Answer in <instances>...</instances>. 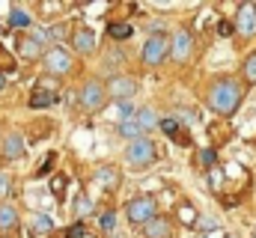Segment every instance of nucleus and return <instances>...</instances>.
Returning <instances> with one entry per match:
<instances>
[{
    "mask_svg": "<svg viewBox=\"0 0 256 238\" xmlns=\"http://www.w3.org/2000/svg\"><path fill=\"white\" fill-rule=\"evenodd\" d=\"M242 104V86L236 80H214L208 90V108L220 116L236 114V108Z\"/></svg>",
    "mask_w": 256,
    "mask_h": 238,
    "instance_id": "nucleus-1",
    "label": "nucleus"
},
{
    "mask_svg": "<svg viewBox=\"0 0 256 238\" xmlns=\"http://www.w3.org/2000/svg\"><path fill=\"white\" fill-rule=\"evenodd\" d=\"M170 48H173V39L167 33H152L143 45V54H140L143 66H161L164 57L170 54Z\"/></svg>",
    "mask_w": 256,
    "mask_h": 238,
    "instance_id": "nucleus-2",
    "label": "nucleus"
},
{
    "mask_svg": "<svg viewBox=\"0 0 256 238\" xmlns=\"http://www.w3.org/2000/svg\"><path fill=\"white\" fill-rule=\"evenodd\" d=\"M155 212H158V206H155L152 196H137V200H131L126 206L128 224H137V226H146L149 220H155V218H158Z\"/></svg>",
    "mask_w": 256,
    "mask_h": 238,
    "instance_id": "nucleus-3",
    "label": "nucleus"
},
{
    "mask_svg": "<svg viewBox=\"0 0 256 238\" xmlns=\"http://www.w3.org/2000/svg\"><path fill=\"white\" fill-rule=\"evenodd\" d=\"M104 96H108V86L102 80H86L80 86V92H78V104L84 110H98L104 104Z\"/></svg>",
    "mask_w": 256,
    "mask_h": 238,
    "instance_id": "nucleus-4",
    "label": "nucleus"
},
{
    "mask_svg": "<svg viewBox=\"0 0 256 238\" xmlns=\"http://www.w3.org/2000/svg\"><path fill=\"white\" fill-rule=\"evenodd\" d=\"M128 164L131 167H149L155 161V143L149 137H140L134 143H128V152H126Z\"/></svg>",
    "mask_w": 256,
    "mask_h": 238,
    "instance_id": "nucleus-5",
    "label": "nucleus"
},
{
    "mask_svg": "<svg viewBox=\"0 0 256 238\" xmlns=\"http://www.w3.org/2000/svg\"><path fill=\"white\" fill-rule=\"evenodd\" d=\"M104 86H108V96H110L114 102H128V98L137 92V80L128 78V74H114Z\"/></svg>",
    "mask_w": 256,
    "mask_h": 238,
    "instance_id": "nucleus-6",
    "label": "nucleus"
},
{
    "mask_svg": "<svg viewBox=\"0 0 256 238\" xmlns=\"http://www.w3.org/2000/svg\"><path fill=\"white\" fill-rule=\"evenodd\" d=\"M42 66H45L48 74H66V72L72 68V57H68V51H63L60 45H54V48H48V54L42 57Z\"/></svg>",
    "mask_w": 256,
    "mask_h": 238,
    "instance_id": "nucleus-7",
    "label": "nucleus"
},
{
    "mask_svg": "<svg viewBox=\"0 0 256 238\" xmlns=\"http://www.w3.org/2000/svg\"><path fill=\"white\" fill-rule=\"evenodd\" d=\"M236 30L242 36H256V3H242L236 12Z\"/></svg>",
    "mask_w": 256,
    "mask_h": 238,
    "instance_id": "nucleus-8",
    "label": "nucleus"
},
{
    "mask_svg": "<svg viewBox=\"0 0 256 238\" xmlns=\"http://www.w3.org/2000/svg\"><path fill=\"white\" fill-rule=\"evenodd\" d=\"M45 42H48V36L42 33V30H33V36H24L21 39V54L27 60H36L39 54L45 57L48 51H45Z\"/></svg>",
    "mask_w": 256,
    "mask_h": 238,
    "instance_id": "nucleus-9",
    "label": "nucleus"
},
{
    "mask_svg": "<svg viewBox=\"0 0 256 238\" xmlns=\"http://www.w3.org/2000/svg\"><path fill=\"white\" fill-rule=\"evenodd\" d=\"M194 51V36L188 33V30H176V36H173V48H170V54H173V60H188Z\"/></svg>",
    "mask_w": 256,
    "mask_h": 238,
    "instance_id": "nucleus-10",
    "label": "nucleus"
},
{
    "mask_svg": "<svg viewBox=\"0 0 256 238\" xmlns=\"http://www.w3.org/2000/svg\"><path fill=\"white\" fill-rule=\"evenodd\" d=\"M72 45H74L78 54H92L96 51V33L90 27H80V30L72 33Z\"/></svg>",
    "mask_w": 256,
    "mask_h": 238,
    "instance_id": "nucleus-11",
    "label": "nucleus"
},
{
    "mask_svg": "<svg viewBox=\"0 0 256 238\" xmlns=\"http://www.w3.org/2000/svg\"><path fill=\"white\" fill-rule=\"evenodd\" d=\"M143 236L146 238H167L170 236V220L167 218H155L143 226Z\"/></svg>",
    "mask_w": 256,
    "mask_h": 238,
    "instance_id": "nucleus-12",
    "label": "nucleus"
},
{
    "mask_svg": "<svg viewBox=\"0 0 256 238\" xmlns=\"http://www.w3.org/2000/svg\"><path fill=\"white\" fill-rule=\"evenodd\" d=\"M3 155L12 158V161L21 158V155H24V137H21V134H9V137L3 140Z\"/></svg>",
    "mask_w": 256,
    "mask_h": 238,
    "instance_id": "nucleus-13",
    "label": "nucleus"
},
{
    "mask_svg": "<svg viewBox=\"0 0 256 238\" xmlns=\"http://www.w3.org/2000/svg\"><path fill=\"white\" fill-rule=\"evenodd\" d=\"M54 102H57V92H51V90H33V96H30V108H33V110L51 108Z\"/></svg>",
    "mask_w": 256,
    "mask_h": 238,
    "instance_id": "nucleus-14",
    "label": "nucleus"
},
{
    "mask_svg": "<svg viewBox=\"0 0 256 238\" xmlns=\"http://www.w3.org/2000/svg\"><path fill=\"white\" fill-rule=\"evenodd\" d=\"M116 131H120V137H126V140H131V143H134V140H140V137H146L137 119H126V122H120V125H116Z\"/></svg>",
    "mask_w": 256,
    "mask_h": 238,
    "instance_id": "nucleus-15",
    "label": "nucleus"
},
{
    "mask_svg": "<svg viewBox=\"0 0 256 238\" xmlns=\"http://www.w3.org/2000/svg\"><path fill=\"white\" fill-rule=\"evenodd\" d=\"M96 182L104 184V190H116L120 188V173L114 167H102V170H96Z\"/></svg>",
    "mask_w": 256,
    "mask_h": 238,
    "instance_id": "nucleus-16",
    "label": "nucleus"
},
{
    "mask_svg": "<svg viewBox=\"0 0 256 238\" xmlns=\"http://www.w3.org/2000/svg\"><path fill=\"white\" fill-rule=\"evenodd\" d=\"M137 122H140V128H143V134H149V131H152V128H155V125H161V119H158V114H155V110H152V108H140V110H137Z\"/></svg>",
    "mask_w": 256,
    "mask_h": 238,
    "instance_id": "nucleus-17",
    "label": "nucleus"
},
{
    "mask_svg": "<svg viewBox=\"0 0 256 238\" xmlns=\"http://www.w3.org/2000/svg\"><path fill=\"white\" fill-rule=\"evenodd\" d=\"M51 230H54V224H51V218H48V214H36V218H33V224H30V236H33V238H45Z\"/></svg>",
    "mask_w": 256,
    "mask_h": 238,
    "instance_id": "nucleus-18",
    "label": "nucleus"
},
{
    "mask_svg": "<svg viewBox=\"0 0 256 238\" xmlns=\"http://www.w3.org/2000/svg\"><path fill=\"white\" fill-rule=\"evenodd\" d=\"M108 36L122 42V39H131V36H134V27H131L128 21H110V24H108Z\"/></svg>",
    "mask_w": 256,
    "mask_h": 238,
    "instance_id": "nucleus-19",
    "label": "nucleus"
},
{
    "mask_svg": "<svg viewBox=\"0 0 256 238\" xmlns=\"http://www.w3.org/2000/svg\"><path fill=\"white\" fill-rule=\"evenodd\" d=\"M30 24H33V18H30V15H27L24 9H12V12H9V27H18V30H27Z\"/></svg>",
    "mask_w": 256,
    "mask_h": 238,
    "instance_id": "nucleus-20",
    "label": "nucleus"
},
{
    "mask_svg": "<svg viewBox=\"0 0 256 238\" xmlns=\"http://www.w3.org/2000/svg\"><path fill=\"white\" fill-rule=\"evenodd\" d=\"M18 226V212L12 206H0V230H12Z\"/></svg>",
    "mask_w": 256,
    "mask_h": 238,
    "instance_id": "nucleus-21",
    "label": "nucleus"
},
{
    "mask_svg": "<svg viewBox=\"0 0 256 238\" xmlns=\"http://www.w3.org/2000/svg\"><path fill=\"white\" fill-rule=\"evenodd\" d=\"M196 161H200L206 170H214V167H218V155H214V149H200Z\"/></svg>",
    "mask_w": 256,
    "mask_h": 238,
    "instance_id": "nucleus-22",
    "label": "nucleus"
},
{
    "mask_svg": "<svg viewBox=\"0 0 256 238\" xmlns=\"http://www.w3.org/2000/svg\"><path fill=\"white\" fill-rule=\"evenodd\" d=\"M242 72H244V80H248V84H256V51L244 60V68H242Z\"/></svg>",
    "mask_w": 256,
    "mask_h": 238,
    "instance_id": "nucleus-23",
    "label": "nucleus"
},
{
    "mask_svg": "<svg viewBox=\"0 0 256 238\" xmlns=\"http://www.w3.org/2000/svg\"><path fill=\"white\" fill-rule=\"evenodd\" d=\"M161 131H164L167 137H176V134H179V122H176V116L161 119Z\"/></svg>",
    "mask_w": 256,
    "mask_h": 238,
    "instance_id": "nucleus-24",
    "label": "nucleus"
},
{
    "mask_svg": "<svg viewBox=\"0 0 256 238\" xmlns=\"http://www.w3.org/2000/svg\"><path fill=\"white\" fill-rule=\"evenodd\" d=\"M12 194V176L9 173H0V200H6Z\"/></svg>",
    "mask_w": 256,
    "mask_h": 238,
    "instance_id": "nucleus-25",
    "label": "nucleus"
},
{
    "mask_svg": "<svg viewBox=\"0 0 256 238\" xmlns=\"http://www.w3.org/2000/svg\"><path fill=\"white\" fill-rule=\"evenodd\" d=\"M176 122L179 125H196V114L194 110H176Z\"/></svg>",
    "mask_w": 256,
    "mask_h": 238,
    "instance_id": "nucleus-26",
    "label": "nucleus"
},
{
    "mask_svg": "<svg viewBox=\"0 0 256 238\" xmlns=\"http://www.w3.org/2000/svg\"><path fill=\"white\" fill-rule=\"evenodd\" d=\"M74 206H78V214H80V218H86V214L92 212V202H90V196H84V194L78 196V202H74Z\"/></svg>",
    "mask_w": 256,
    "mask_h": 238,
    "instance_id": "nucleus-27",
    "label": "nucleus"
},
{
    "mask_svg": "<svg viewBox=\"0 0 256 238\" xmlns=\"http://www.w3.org/2000/svg\"><path fill=\"white\" fill-rule=\"evenodd\" d=\"M208 184H212L214 190H218V188L224 184V170H220V167H214V170H208Z\"/></svg>",
    "mask_w": 256,
    "mask_h": 238,
    "instance_id": "nucleus-28",
    "label": "nucleus"
},
{
    "mask_svg": "<svg viewBox=\"0 0 256 238\" xmlns=\"http://www.w3.org/2000/svg\"><path fill=\"white\" fill-rule=\"evenodd\" d=\"M114 224H116V218H114V214H110V212H104V214H102V218H98V226H102V230H104V232H110V230H114Z\"/></svg>",
    "mask_w": 256,
    "mask_h": 238,
    "instance_id": "nucleus-29",
    "label": "nucleus"
},
{
    "mask_svg": "<svg viewBox=\"0 0 256 238\" xmlns=\"http://www.w3.org/2000/svg\"><path fill=\"white\" fill-rule=\"evenodd\" d=\"M232 30H236V21H226V18L218 21V33H220V36H230Z\"/></svg>",
    "mask_w": 256,
    "mask_h": 238,
    "instance_id": "nucleus-30",
    "label": "nucleus"
},
{
    "mask_svg": "<svg viewBox=\"0 0 256 238\" xmlns=\"http://www.w3.org/2000/svg\"><path fill=\"white\" fill-rule=\"evenodd\" d=\"M179 218H182V224H196V218H194V208H191V206H182Z\"/></svg>",
    "mask_w": 256,
    "mask_h": 238,
    "instance_id": "nucleus-31",
    "label": "nucleus"
},
{
    "mask_svg": "<svg viewBox=\"0 0 256 238\" xmlns=\"http://www.w3.org/2000/svg\"><path fill=\"white\" fill-rule=\"evenodd\" d=\"M54 158H57V155H54V152H51V155H48V158H45V164H42V167H39V173H36V176H45V173H51V167H54Z\"/></svg>",
    "mask_w": 256,
    "mask_h": 238,
    "instance_id": "nucleus-32",
    "label": "nucleus"
},
{
    "mask_svg": "<svg viewBox=\"0 0 256 238\" xmlns=\"http://www.w3.org/2000/svg\"><path fill=\"white\" fill-rule=\"evenodd\" d=\"M63 184H66V178H63V176H60V178H54V188H51V190H54V196H57V200H63V194H66V190H63Z\"/></svg>",
    "mask_w": 256,
    "mask_h": 238,
    "instance_id": "nucleus-33",
    "label": "nucleus"
},
{
    "mask_svg": "<svg viewBox=\"0 0 256 238\" xmlns=\"http://www.w3.org/2000/svg\"><path fill=\"white\" fill-rule=\"evenodd\" d=\"M196 224H200L202 230H214V226H218V220H214V218H196Z\"/></svg>",
    "mask_w": 256,
    "mask_h": 238,
    "instance_id": "nucleus-34",
    "label": "nucleus"
},
{
    "mask_svg": "<svg viewBox=\"0 0 256 238\" xmlns=\"http://www.w3.org/2000/svg\"><path fill=\"white\" fill-rule=\"evenodd\" d=\"M66 236H68V238H78V236H84V226H72V230H68Z\"/></svg>",
    "mask_w": 256,
    "mask_h": 238,
    "instance_id": "nucleus-35",
    "label": "nucleus"
},
{
    "mask_svg": "<svg viewBox=\"0 0 256 238\" xmlns=\"http://www.w3.org/2000/svg\"><path fill=\"white\" fill-rule=\"evenodd\" d=\"M3 86H6V74L0 72V92H3Z\"/></svg>",
    "mask_w": 256,
    "mask_h": 238,
    "instance_id": "nucleus-36",
    "label": "nucleus"
},
{
    "mask_svg": "<svg viewBox=\"0 0 256 238\" xmlns=\"http://www.w3.org/2000/svg\"><path fill=\"white\" fill-rule=\"evenodd\" d=\"M226 238H238V236H226Z\"/></svg>",
    "mask_w": 256,
    "mask_h": 238,
    "instance_id": "nucleus-37",
    "label": "nucleus"
}]
</instances>
